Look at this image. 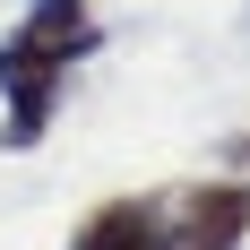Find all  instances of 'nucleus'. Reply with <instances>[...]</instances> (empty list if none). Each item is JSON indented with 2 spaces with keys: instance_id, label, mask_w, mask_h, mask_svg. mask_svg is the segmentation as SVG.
<instances>
[{
  "instance_id": "f257e3e1",
  "label": "nucleus",
  "mask_w": 250,
  "mask_h": 250,
  "mask_svg": "<svg viewBox=\"0 0 250 250\" xmlns=\"http://www.w3.org/2000/svg\"><path fill=\"white\" fill-rule=\"evenodd\" d=\"M104 43L95 0H26V18L0 35V95H9V121H0V155H26L52 129V104H61V78Z\"/></svg>"
},
{
  "instance_id": "f03ea898",
  "label": "nucleus",
  "mask_w": 250,
  "mask_h": 250,
  "mask_svg": "<svg viewBox=\"0 0 250 250\" xmlns=\"http://www.w3.org/2000/svg\"><path fill=\"white\" fill-rule=\"evenodd\" d=\"M164 250H242L250 242V181H181L173 199H155Z\"/></svg>"
},
{
  "instance_id": "7ed1b4c3",
  "label": "nucleus",
  "mask_w": 250,
  "mask_h": 250,
  "mask_svg": "<svg viewBox=\"0 0 250 250\" xmlns=\"http://www.w3.org/2000/svg\"><path fill=\"white\" fill-rule=\"evenodd\" d=\"M69 250H164V216H155V190H138V199H104L95 216L69 233Z\"/></svg>"
},
{
  "instance_id": "20e7f679",
  "label": "nucleus",
  "mask_w": 250,
  "mask_h": 250,
  "mask_svg": "<svg viewBox=\"0 0 250 250\" xmlns=\"http://www.w3.org/2000/svg\"><path fill=\"white\" fill-rule=\"evenodd\" d=\"M225 164H242V173H250V138H225Z\"/></svg>"
}]
</instances>
